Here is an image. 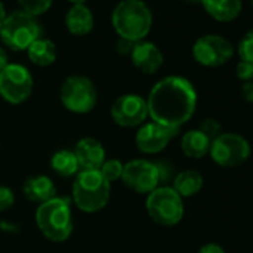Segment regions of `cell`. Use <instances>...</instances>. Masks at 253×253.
Masks as SVG:
<instances>
[{
    "label": "cell",
    "mask_w": 253,
    "mask_h": 253,
    "mask_svg": "<svg viewBox=\"0 0 253 253\" xmlns=\"http://www.w3.org/2000/svg\"><path fill=\"white\" fill-rule=\"evenodd\" d=\"M198 95L191 81L183 76H167L158 81L146 98L151 121L180 130L195 113Z\"/></svg>",
    "instance_id": "cell-1"
},
{
    "label": "cell",
    "mask_w": 253,
    "mask_h": 253,
    "mask_svg": "<svg viewBox=\"0 0 253 253\" xmlns=\"http://www.w3.org/2000/svg\"><path fill=\"white\" fill-rule=\"evenodd\" d=\"M35 220L39 231L52 243H64L73 232L72 200L55 197L38 206Z\"/></svg>",
    "instance_id": "cell-2"
},
{
    "label": "cell",
    "mask_w": 253,
    "mask_h": 253,
    "mask_svg": "<svg viewBox=\"0 0 253 253\" xmlns=\"http://www.w3.org/2000/svg\"><path fill=\"white\" fill-rule=\"evenodd\" d=\"M112 24L121 39L143 41L152 27V12L142 0H122L112 14Z\"/></svg>",
    "instance_id": "cell-3"
},
{
    "label": "cell",
    "mask_w": 253,
    "mask_h": 253,
    "mask_svg": "<svg viewBox=\"0 0 253 253\" xmlns=\"http://www.w3.org/2000/svg\"><path fill=\"white\" fill-rule=\"evenodd\" d=\"M112 185L98 170H81L72 186V201L84 213L103 210L110 200Z\"/></svg>",
    "instance_id": "cell-4"
},
{
    "label": "cell",
    "mask_w": 253,
    "mask_h": 253,
    "mask_svg": "<svg viewBox=\"0 0 253 253\" xmlns=\"http://www.w3.org/2000/svg\"><path fill=\"white\" fill-rule=\"evenodd\" d=\"M41 38V26L36 17L24 11H15L6 15L0 27V39L12 51H27L29 46Z\"/></svg>",
    "instance_id": "cell-5"
},
{
    "label": "cell",
    "mask_w": 253,
    "mask_h": 253,
    "mask_svg": "<svg viewBox=\"0 0 253 253\" xmlns=\"http://www.w3.org/2000/svg\"><path fill=\"white\" fill-rule=\"evenodd\" d=\"M148 216L161 226L177 225L185 214L183 198L171 186H158L146 195Z\"/></svg>",
    "instance_id": "cell-6"
},
{
    "label": "cell",
    "mask_w": 253,
    "mask_h": 253,
    "mask_svg": "<svg viewBox=\"0 0 253 253\" xmlns=\"http://www.w3.org/2000/svg\"><path fill=\"white\" fill-rule=\"evenodd\" d=\"M60 101L66 110L75 115H86L97 106L98 92L89 78L84 75H72L61 84Z\"/></svg>",
    "instance_id": "cell-7"
},
{
    "label": "cell",
    "mask_w": 253,
    "mask_h": 253,
    "mask_svg": "<svg viewBox=\"0 0 253 253\" xmlns=\"http://www.w3.org/2000/svg\"><path fill=\"white\" fill-rule=\"evenodd\" d=\"M210 158L223 169L238 167L250 158L252 148L246 137L237 133H220L211 140Z\"/></svg>",
    "instance_id": "cell-8"
},
{
    "label": "cell",
    "mask_w": 253,
    "mask_h": 253,
    "mask_svg": "<svg viewBox=\"0 0 253 253\" xmlns=\"http://www.w3.org/2000/svg\"><path fill=\"white\" fill-rule=\"evenodd\" d=\"M33 76L27 67L18 63H9L0 70V97L9 104L27 101L33 92Z\"/></svg>",
    "instance_id": "cell-9"
},
{
    "label": "cell",
    "mask_w": 253,
    "mask_h": 253,
    "mask_svg": "<svg viewBox=\"0 0 253 253\" xmlns=\"http://www.w3.org/2000/svg\"><path fill=\"white\" fill-rule=\"evenodd\" d=\"M161 177L163 173L158 164L145 158H137L124 164L121 180L130 191L148 195L160 186Z\"/></svg>",
    "instance_id": "cell-10"
},
{
    "label": "cell",
    "mask_w": 253,
    "mask_h": 253,
    "mask_svg": "<svg viewBox=\"0 0 253 253\" xmlns=\"http://www.w3.org/2000/svg\"><path fill=\"white\" fill-rule=\"evenodd\" d=\"M234 55L232 43L219 35H204L192 46L194 60L204 67H220Z\"/></svg>",
    "instance_id": "cell-11"
},
{
    "label": "cell",
    "mask_w": 253,
    "mask_h": 253,
    "mask_svg": "<svg viewBox=\"0 0 253 253\" xmlns=\"http://www.w3.org/2000/svg\"><path fill=\"white\" fill-rule=\"evenodd\" d=\"M112 121L122 128H134L149 118L146 98L139 94H122L110 106Z\"/></svg>",
    "instance_id": "cell-12"
},
{
    "label": "cell",
    "mask_w": 253,
    "mask_h": 253,
    "mask_svg": "<svg viewBox=\"0 0 253 253\" xmlns=\"http://www.w3.org/2000/svg\"><path fill=\"white\" fill-rule=\"evenodd\" d=\"M177 133L179 130L176 128H170V126H164L151 121L140 125L134 137V143L142 154L155 155L163 152Z\"/></svg>",
    "instance_id": "cell-13"
},
{
    "label": "cell",
    "mask_w": 253,
    "mask_h": 253,
    "mask_svg": "<svg viewBox=\"0 0 253 253\" xmlns=\"http://www.w3.org/2000/svg\"><path fill=\"white\" fill-rule=\"evenodd\" d=\"M130 57H131L134 67L145 75L157 73L164 63V55L161 49L155 43L145 42V41L134 43Z\"/></svg>",
    "instance_id": "cell-14"
},
{
    "label": "cell",
    "mask_w": 253,
    "mask_h": 253,
    "mask_svg": "<svg viewBox=\"0 0 253 253\" xmlns=\"http://www.w3.org/2000/svg\"><path fill=\"white\" fill-rule=\"evenodd\" d=\"M81 170H100L106 161V149L94 137H82L73 149Z\"/></svg>",
    "instance_id": "cell-15"
},
{
    "label": "cell",
    "mask_w": 253,
    "mask_h": 253,
    "mask_svg": "<svg viewBox=\"0 0 253 253\" xmlns=\"http://www.w3.org/2000/svg\"><path fill=\"white\" fill-rule=\"evenodd\" d=\"M23 194L29 201L36 203L39 206L57 197V186L51 180V177L45 174H36L24 180Z\"/></svg>",
    "instance_id": "cell-16"
},
{
    "label": "cell",
    "mask_w": 253,
    "mask_h": 253,
    "mask_svg": "<svg viewBox=\"0 0 253 253\" xmlns=\"http://www.w3.org/2000/svg\"><path fill=\"white\" fill-rule=\"evenodd\" d=\"M66 27L73 36H86L94 29V15L85 5H73L66 14Z\"/></svg>",
    "instance_id": "cell-17"
},
{
    "label": "cell",
    "mask_w": 253,
    "mask_h": 253,
    "mask_svg": "<svg viewBox=\"0 0 253 253\" xmlns=\"http://www.w3.org/2000/svg\"><path fill=\"white\" fill-rule=\"evenodd\" d=\"M206 12L219 23H231L241 14V0H201Z\"/></svg>",
    "instance_id": "cell-18"
},
{
    "label": "cell",
    "mask_w": 253,
    "mask_h": 253,
    "mask_svg": "<svg viewBox=\"0 0 253 253\" xmlns=\"http://www.w3.org/2000/svg\"><path fill=\"white\" fill-rule=\"evenodd\" d=\"M210 146H211V139L206 136L200 128L186 131L180 140V149L183 155L192 160H201L206 155H209Z\"/></svg>",
    "instance_id": "cell-19"
},
{
    "label": "cell",
    "mask_w": 253,
    "mask_h": 253,
    "mask_svg": "<svg viewBox=\"0 0 253 253\" xmlns=\"http://www.w3.org/2000/svg\"><path fill=\"white\" fill-rule=\"evenodd\" d=\"M204 185V177L200 171L188 169L182 170L180 173L176 174L173 180V189L182 197V198H189L197 195Z\"/></svg>",
    "instance_id": "cell-20"
},
{
    "label": "cell",
    "mask_w": 253,
    "mask_h": 253,
    "mask_svg": "<svg viewBox=\"0 0 253 253\" xmlns=\"http://www.w3.org/2000/svg\"><path fill=\"white\" fill-rule=\"evenodd\" d=\"M27 55L33 64L39 67H48L57 60V48L52 41L39 38L29 46Z\"/></svg>",
    "instance_id": "cell-21"
},
{
    "label": "cell",
    "mask_w": 253,
    "mask_h": 253,
    "mask_svg": "<svg viewBox=\"0 0 253 253\" xmlns=\"http://www.w3.org/2000/svg\"><path fill=\"white\" fill-rule=\"evenodd\" d=\"M51 169L54 173H57L60 177H72L76 176L81 171L78 158L73 151L69 149H60L51 157Z\"/></svg>",
    "instance_id": "cell-22"
},
{
    "label": "cell",
    "mask_w": 253,
    "mask_h": 253,
    "mask_svg": "<svg viewBox=\"0 0 253 253\" xmlns=\"http://www.w3.org/2000/svg\"><path fill=\"white\" fill-rule=\"evenodd\" d=\"M101 173V176L112 185L113 182L119 180L122 177V171H124V163H121L116 158H109L103 163V166L98 170Z\"/></svg>",
    "instance_id": "cell-23"
},
{
    "label": "cell",
    "mask_w": 253,
    "mask_h": 253,
    "mask_svg": "<svg viewBox=\"0 0 253 253\" xmlns=\"http://www.w3.org/2000/svg\"><path fill=\"white\" fill-rule=\"evenodd\" d=\"M18 3L29 15L39 17L51 8L52 0H18Z\"/></svg>",
    "instance_id": "cell-24"
},
{
    "label": "cell",
    "mask_w": 253,
    "mask_h": 253,
    "mask_svg": "<svg viewBox=\"0 0 253 253\" xmlns=\"http://www.w3.org/2000/svg\"><path fill=\"white\" fill-rule=\"evenodd\" d=\"M237 54L240 57V61L253 63V29L249 30L238 42Z\"/></svg>",
    "instance_id": "cell-25"
},
{
    "label": "cell",
    "mask_w": 253,
    "mask_h": 253,
    "mask_svg": "<svg viewBox=\"0 0 253 253\" xmlns=\"http://www.w3.org/2000/svg\"><path fill=\"white\" fill-rule=\"evenodd\" d=\"M200 130H201L206 136H209V137L213 140L214 137H217V136L222 133V125H220V122H219L217 119H214V118H207V119H204V121L201 122Z\"/></svg>",
    "instance_id": "cell-26"
},
{
    "label": "cell",
    "mask_w": 253,
    "mask_h": 253,
    "mask_svg": "<svg viewBox=\"0 0 253 253\" xmlns=\"http://www.w3.org/2000/svg\"><path fill=\"white\" fill-rule=\"evenodd\" d=\"M15 204V194L9 186L0 185V211H6Z\"/></svg>",
    "instance_id": "cell-27"
},
{
    "label": "cell",
    "mask_w": 253,
    "mask_h": 253,
    "mask_svg": "<svg viewBox=\"0 0 253 253\" xmlns=\"http://www.w3.org/2000/svg\"><path fill=\"white\" fill-rule=\"evenodd\" d=\"M235 73L241 82H253V63L240 61L237 64Z\"/></svg>",
    "instance_id": "cell-28"
},
{
    "label": "cell",
    "mask_w": 253,
    "mask_h": 253,
    "mask_svg": "<svg viewBox=\"0 0 253 253\" xmlns=\"http://www.w3.org/2000/svg\"><path fill=\"white\" fill-rule=\"evenodd\" d=\"M240 92L243 100H246L247 103H253V82H243Z\"/></svg>",
    "instance_id": "cell-29"
},
{
    "label": "cell",
    "mask_w": 253,
    "mask_h": 253,
    "mask_svg": "<svg viewBox=\"0 0 253 253\" xmlns=\"http://www.w3.org/2000/svg\"><path fill=\"white\" fill-rule=\"evenodd\" d=\"M133 46H134V42H130V41H125V39H119L116 48H118V52L122 54V55H130L131 51H133Z\"/></svg>",
    "instance_id": "cell-30"
},
{
    "label": "cell",
    "mask_w": 253,
    "mask_h": 253,
    "mask_svg": "<svg viewBox=\"0 0 253 253\" xmlns=\"http://www.w3.org/2000/svg\"><path fill=\"white\" fill-rule=\"evenodd\" d=\"M197 253H226V252L222 246H219L216 243H207V244L201 246Z\"/></svg>",
    "instance_id": "cell-31"
},
{
    "label": "cell",
    "mask_w": 253,
    "mask_h": 253,
    "mask_svg": "<svg viewBox=\"0 0 253 253\" xmlns=\"http://www.w3.org/2000/svg\"><path fill=\"white\" fill-rule=\"evenodd\" d=\"M9 64V57H8V52L0 46V70H3L6 66Z\"/></svg>",
    "instance_id": "cell-32"
},
{
    "label": "cell",
    "mask_w": 253,
    "mask_h": 253,
    "mask_svg": "<svg viewBox=\"0 0 253 253\" xmlns=\"http://www.w3.org/2000/svg\"><path fill=\"white\" fill-rule=\"evenodd\" d=\"M5 18H6L5 6H3V3H2V0H0V27H2V24H3V21H5Z\"/></svg>",
    "instance_id": "cell-33"
},
{
    "label": "cell",
    "mask_w": 253,
    "mask_h": 253,
    "mask_svg": "<svg viewBox=\"0 0 253 253\" xmlns=\"http://www.w3.org/2000/svg\"><path fill=\"white\" fill-rule=\"evenodd\" d=\"M69 2H72L73 5H84L86 0H69Z\"/></svg>",
    "instance_id": "cell-34"
},
{
    "label": "cell",
    "mask_w": 253,
    "mask_h": 253,
    "mask_svg": "<svg viewBox=\"0 0 253 253\" xmlns=\"http://www.w3.org/2000/svg\"><path fill=\"white\" fill-rule=\"evenodd\" d=\"M186 2H201V0H186Z\"/></svg>",
    "instance_id": "cell-35"
},
{
    "label": "cell",
    "mask_w": 253,
    "mask_h": 253,
    "mask_svg": "<svg viewBox=\"0 0 253 253\" xmlns=\"http://www.w3.org/2000/svg\"><path fill=\"white\" fill-rule=\"evenodd\" d=\"M250 2H252V6H253V0H250Z\"/></svg>",
    "instance_id": "cell-36"
}]
</instances>
